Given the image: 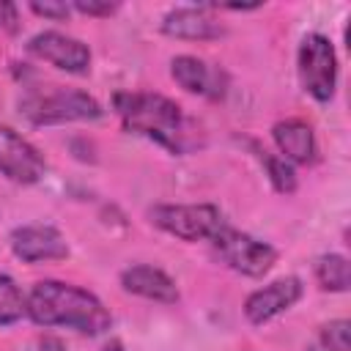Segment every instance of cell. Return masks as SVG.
<instances>
[{
    "mask_svg": "<svg viewBox=\"0 0 351 351\" xmlns=\"http://www.w3.org/2000/svg\"><path fill=\"white\" fill-rule=\"evenodd\" d=\"M25 313L38 326H69L82 335H101L112 324L107 307L90 291L58 280L36 282L25 299Z\"/></svg>",
    "mask_w": 351,
    "mask_h": 351,
    "instance_id": "1",
    "label": "cell"
},
{
    "mask_svg": "<svg viewBox=\"0 0 351 351\" xmlns=\"http://www.w3.org/2000/svg\"><path fill=\"white\" fill-rule=\"evenodd\" d=\"M112 104L129 132H137L173 154L184 151V112L173 99L162 93H115Z\"/></svg>",
    "mask_w": 351,
    "mask_h": 351,
    "instance_id": "2",
    "label": "cell"
},
{
    "mask_svg": "<svg viewBox=\"0 0 351 351\" xmlns=\"http://www.w3.org/2000/svg\"><path fill=\"white\" fill-rule=\"evenodd\" d=\"M22 115L36 126L69 123V121H93L101 115V104L77 88L52 85L47 90H30L19 101Z\"/></svg>",
    "mask_w": 351,
    "mask_h": 351,
    "instance_id": "3",
    "label": "cell"
},
{
    "mask_svg": "<svg viewBox=\"0 0 351 351\" xmlns=\"http://www.w3.org/2000/svg\"><path fill=\"white\" fill-rule=\"evenodd\" d=\"M299 80H302L304 90L318 101H329L335 96L337 55H335V47L326 36L307 33L302 38V44H299Z\"/></svg>",
    "mask_w": 351,
    "mask_h": 351,
    "instance_id": "4",
    "label": "cell"
},
{
    "mask_svg": "<svg viewBox=\"0 0 351 351\" xmlns=\"http://www.w3.org/2000/svg\"><path fill=\"white\" fill-rule=\"evenodd\" d=\"M151 222L181 241L214 239L217 230L225 225L222 211L217 206H208V203H200V206H154Z\"/></svg>",
    "mask_w": 351,
    "mask_h": 351,
    "instance_id": "5",
    "label": "cell"
},
{
    "mask_svg": "<svg viewBox=\"0 0 351 351\" xmlns=\"http://www.w3.org/2000/svg\"><path fill=\"white\" fill-rule=\"evenodd\" d=\"M211 241H214L219 258L230 269H236V271H241L247 277H263L277 261V250L271 244L258 241L250 233L233 230L228 225H222Z\"/></svg>",
    "mask_w": 351,
    "mask_h": 351,
    "instance_id": "6",
    "label": "cell"
},
{
    "mask_svg": "<svg viewBox=\"0 0 351 351\" xmlns=\"http://www.w3.org/2000/svg\"><path fill=\"white\" fill-rule=\"evenodd\" d=\"M44 170V156L19 132L0 126V173L16 184H36Z\"/></svg>",
    "mask_w": 351,
    "mask_h": 351,
    "instance_id": "7",
    "label": "cell"
},
{
    "mask_svg": "<svg viewBox=\"0 0 351 351\" xmlns=\"http://www.w3.org/2000/svg\"><path fill=\"white\" fill-rule=\"evenodd\" d=\"M27 49L36 58H41V60H47L55 69L69 71V74H85L88 66H90V49L82 41H77L71 36H63V33H55V30L33 36Z\"/></svg>",
    "mask_w": 351,
    "mask_h": 351,
    "instance_id": "8",
    "label": "cell"
},
{
    "mask_svg": "<svg viewBox=\"0 0 351 351\" xmlns=\"http://www.w3.org/2000/svg\"><path fill=\"white\" fill-rule=\"evenodd\" d=\"M302 280L299 277H282V280H274L258 291H252L244 302V315L250 324L261 326L266 321H271L274 315L285 313L288 307H293L299 299H302Z\"/></svg>",
    "mask_w": 351,
    "mask_h": 351,
    "instance_id": "9",
    "label": "cell"
},
{
    "mask_svg": "<svg viewBox=\"0 0 351 351\" xmlns=\"http://www.w3.org/2000/svg\"><path fill=\"white\" fill-rule=\"evenodd\" d=\"M11 250L25 263L60 261L69 255V244L52 225H25L11 233Z\"/></svg>",
    "mask_w": 351,
    "mask_h": 351,
    "instance_id": "10",
    "label": "cell"
},
{
    "mask_svg": "<svg viewBox=\"0 0 351 351\" xmlns=\"http://www.w3.org/2000/svg\"><path fill=\"white\" fill-rule=\"evenodd\" d=\"M208 5L200 8H173L165 14L162 19V33L173 36V38H186V41H208V38H219L225 33V27L208 14Z\"/></svg>",
    "mask_w": 351,
    "mask_h": 351,
    "instance_id": "11",
    "label": "cell"
},
{
    "mask_svg": "<svg viewBox=\"0 0 351 351\" xmlns=\"http://www.w3.org/2000/svg\"><path fill=\"white\" fill-rule=\"evenodd\" d=\"M121 285H123V291H129L134 296H143V299H151V302H162V304L178 302L176 280L170 274H165L162 269L148 266V263H137V266L123 269L121 271Z\"/></svg>",
    "mask_w": 351,
    "mask_h": 351,
    "instance_id": "12",
    "label": "cell"
},
{
    "mask_svg": "<svg viewBox=\"0 0 351 351\" xmlns=\"http://www.w3.org/2000/svg\"><path fill=\"white\" fill-rule=\"evenodd\" d=\"M271 137H274L285 162L310 165L315 159V137H313V129L304 121H296V118L280 121V123H274Z\"/></svg>",
    "mask_w": 351,
    "mask_h": 351,
    "instance_id": "13",
    "label": "cell"
},
{
    "mask_svg": "<svg viewBox=\"0 0 351 351\" xmlns=\"http://www.w3.org/2000/svg\"><path fill=\"white\" fill-rule=\"evenodd\" d=\"M173 80L186 90V93H200V96H214L211 93V82H214V77H211V69L200 60V58H195V55H178L176 60H173Z\"/></svg>",
    "mask_w": 351,
    "mask_h": 351,
    "instance_id": "14",
    "label": "cell"
},
{
    "mask_svg": "<svg viewBox=\"0 0 351 351\" xmlns=\"http://www.w3.org/2000/svg\"><path fill=\"white\" fill-rule=\"evenodd\" d=\"M315 280L324 291H346L348 282H351V271H348V261L337 252H329V255H321L315 261Z\"/></svg>",
    "mask_w": 351,
    "mask_h": 351,
    "instance_id": "15",
    "label": "cell"
},
{
    "mask_svg": "<svg viewBox=\"0 0 351 351\" xmlns=\"http://www.w3.org/2000/svg\"><path fill=\"white\" fill-rule=\"evenodd\" d=\"M258 156H261V162H263V167H266V173H269L271 186H274L280 195H291V192L296 189V173H293L291 162H285L282 156L269 154V151H258Z\"/></svg>",
    "mask_w": 351,
    "mask_h": 351,
    "instance_id": "16",
    "label": "cell"
},
{
    "mask_svg": "<svg viewBox=\"0 0 351 351\" xmlns=\"http://www.w3.org/2000/svg\"><path fill=\"white\" fill-rule=\"evenodd\" d=\"M22 315H25V296L19 285L8 274H0V326H8Z\"/></svg>",
    "mask_w": 351,
    "mask_h": 351,
    "instance_id": "17",
    "label": "cell"
},
{
    "mask_svg": "<svg viewBox=\"0 0 351 351\" xmlns=\"http://www.w3.org/2000/svg\"><path fill=\"white\" fill-rule=\"evenodd\" d=\"M348 329H351V324H348V321H343V318H340V321L326 324V326L318 332L315 343H313L307 351H351Z\"/></svg>",
    "mask_w": 351,
    "mask_h": 351,
    "instance_id": "18",
    "label": "cell"
},
{
    "mask_svg": "<svg viewBox=\"0 0 351 351\" xmlns=\"http://www.w3.org/2000/svg\"><path fill=\"white\" fill-rule=\"evenodd\" d=\"M30 11L38 14V16H47V19H69L71 14V5L69 3H30Z\"/></svg>",
    "mask_w": 351,
    "mask_h": 351,
    "instance_id": "19",
    "label": "cell"
},
{
    "mask_svg": "<svg viewBox=\"0 0 351 351\" xmlns=\"http://www.w3.org/2000/svg\"><path fill=\"white\" fill-rule=\"evenodd\" d=\"M71 8H77L80 14H88V16H110L118 5L115 3H96V0H74Z\"/></svg>",
    "mask_w": 351,
    "mask_h": 351,
    "instance_id": "20",
    "label": "cell"
},
{
    "mask_svg": "<svg viewBox=\"0 0 351 351\" xmlns=\"http://www.w3.org/2000/svg\"><path fill=\"white\" fill-rule=\"evenodd\" d=\"M0 27L5 33H16L19 30V14H16V5L8 3V0H0Z\"/></svg>",
    "mask_w": 351,
    "mask_h": 351,
    "instance_id": "21",
    "label": "cell"
},
{
    "mask_svg": "<svg viewBox=\"0 0 351 351\" xmlns=\"http://www.w3.org/2000/svg\"><path fill=\"white\" fill-rule=\"evenodd\" d=\"M104 351H121V343H115V340H112L110 346H104Z\"/></svg>",
    "mask_w": 351,
    "mask_h": 351,
    "instance_id": "22",
    "label": "cell"
}]
</instances>
